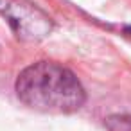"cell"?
<instances>
[{"label": "cell", "mask_w": 131, "mask_h": 131, "mask_svg": "<svg viewBox=\"0 0 131 131\" xmlns=\"http://www.w3.org/2000/svg\"><path fill=\"white\" fill-rule=\"evenodd\" d=\"M18 99L43 113H74L86 102V92L75 74L54 61H36L16 77Z\"/></svg>", "instance_id": "1"}, {"label": "cell", "mask_w": 131, "mask_h": 131, "mask_svg": "<svg viewBox=\"0 0 131 131\" xmlns=\"http://www.w3.org/2000/svg\"><path fill=\"white\" fill-rule=\"evenodd\" d=\"M0 16H4L15 36L25 43L45 40L52 29V18L31 0H0Z\"/></svg>", "instance_id": "2"}, {"label": "cell", "mask_w": 131, "mask_h": 131, "mask_svg": "<svg viewBox=\"0 0 131 131\" xmlns=\"http://www.w3.org/2000/svg\"><path fill=\"white\" fill-rule=\"evenodd\" d=\"M104 126L108 131H131V115H110L104 120Z\"/></svg>", "instance_id": "3"}, {"label": "cell", "mask_w": 131, "mask_h": 131, "mask_svg": "<svg viewBox=\"0 0 131 131\" xmlns=\"http://www.w3.org/2000/svg\"><path fill=\"white\" fill-rule=\"evenodd\" d=\"M124 36L131 40V25H126V27H124Z\"/></svg>", "instance_id": "4"}]
</instances>
